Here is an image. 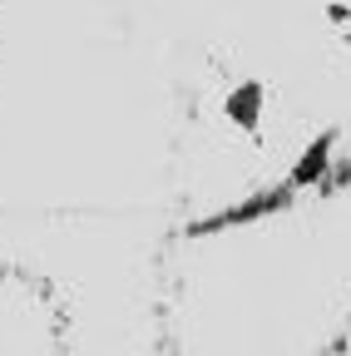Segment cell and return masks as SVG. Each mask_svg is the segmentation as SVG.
Instances as JSON below:
<instances>
[{
	"mask_svg": "<svg viewBox=\"0 0 351 356\" xmlns=\"http://www.w3.org/2000/svg\"><path fill=\"white\" fill-rule=\"evenodd\" d=\"M262 104H268V89L247 79V84H238L233 95L223 99V114H228V124H233V129L257 134V124H262Z\"/></svg>",
	"mask_w": 351,
	"mask_h": 356,
	"instance_id": "obj_1",
	"label": "cell"
},
{
	"mask_svg": "<svg viewBox=\"0 0 351 356\" xmlns=\"http://www.w3.org/2000/svg\"><path fill=\"white\" fill-rule=\"evenodd\" d=\"M327 154H332V134H317V139H312V149H307V154L297 159V168H292V184H312V178L327 168Z\"/></svg>",
	"mask_w": 351,
	"mask_h": 356,
	"instance_id": "obj_2",
	"label": "cell"
}]
</instances>
